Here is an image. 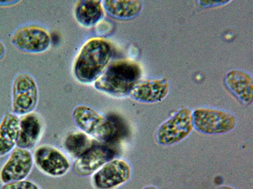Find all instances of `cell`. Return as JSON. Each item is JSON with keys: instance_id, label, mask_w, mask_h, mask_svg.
<instances>
[{"instance_id": "obj_12", "label": "cell", "mask_w": 253, "mask_h": 189, "mask_svg": "<svg viewBox=\"0 0 253 189\" xmlns=\"http://www.w3.org/2000/svg\"><path fill=\"white\" fill-rule=\"evenodd\" d=\"M169 92L170 84L166 79H152L139 81L128 94L140 102L156 103L164 100Z\"/></svg>"}, {"instance_id": "obj_14", "label": "cell", "mask_w": 253, "mask_h": 189, "mask_svg": "<svg viewBox=\"0 0 253 189\" xmlns=\"http://www.w3.org/2000/svg\"><path fill=\"white\" fill-rule=\"evenodd\" d=\"M42 133V125L35 114L24 115L20 119L19 137L16 147L31 150L39 141Z\"/></svg>"}, {"instance_id": "obj_1", "label": "cell", "mask_w": 253, "mask_h": 189, "mask_svg": "<svg viewBox=\"0 0 253 189\" xmlns=\"http://www.w3.org/2000/svg\"><path fill=\"white\" fill-rule=\"evenodd\" d=\"M112 55V46L107 40L100 38L88 40L74 63V76L84 84L96 82L110 64Z\"/></svg>"}, {"instance_id": "obj_20", "label": "cell", "mask_w": 253, "mask_h": 189, "mask_svg": "<svg viewBox=\"0 0 253 189\" xmlns=\"http://www.w3.org/2000/svg\"><path fill=\"white\" fill-rule=\"evenodd\" d=\"M6 48L3 42L0 40V61H1L5 56Z\"/></svg>"}, {"instance_id": "obj_4", "label": "cell", "mask_w": 253, "mask_h": 189, "mask_svg": "<svg viewBox=\"0 0 253 189\" xmlns=\"http://www.w3.org/2000/svg\"><path fill=\"white\" fill-rule=\"evenodd\" d=\"M194 129L193 111L183 107L157 128L156 140L163 146L177 145L186 139Z\"/></svg>"}, {"instance_id": "obj_15", "label": "cell", "mask_w": 253, "mask_h": 189, "mask_svg": "<svg viewBox=\"0 0 253 189\" xmlns=\"http://www.w3.org/2000/svg\"><path fill=\"white\" fill-rule=\"evenodd\" d=\"M20 118L13 113L6 114L0 123V157L14 149L19 137Z\"/></svg>"}, {"instance_id": "obj_17", "label": "cell", "mask_w": 253, "mask_h": 189, "mask_svg": "<svg viewBox=\"0 0 253 189\" xmlns=\"http://www.w3.org/2000/svg\"><path fill=\"white\" fill-rule=\"evenodd\" d=\"M104 10L117 19H130L138 15L142 9V2L137 0H105Z\"/></svg>"}, {"instance_id": "obj_8", "label": "cell", "mask_w": 253, "mask_h": 189, "mask_svg": "<svg viewBox=\"0 0 253 189\" xmlns=\"http://www.w3.org/2000/svg\"><path fill=\"white\" fill-rule=\"evenodd\" d=\"M34 164L44 174L62 177L69 172L71 163L62 151L53 146H40L34 152Z\"/></svg>"}, {"instance_id": "obj_22", "label": "cell", "mask_w": 253, "mask_h": 189, "mask_svg": "<svg viewBox=\"0 0 253 189\" xmlns=\"http://www.w3.org/2000/svg\"><path fill=\"white\" fill-rule=\"evenodd\" d=\"M216 189H237L234 188V187H232V186L224 185V186H221L218 187V188Z\"/></svg>"}, {"instance_id": "obj_5", "label": "cell", "mask_w": 253, "mask_h": 189, "mask_svg": "<svg viewBox=\"0 0 253 189\" xmlns=\"http://www.w3.org/2000/svg\"><path fill=\"white\" fill-rule=\"evenodd\" d=\"M194 128L201 133L220 135L229 133L236 127L233 114L225 110L202 107L193 112Z\"/></svg>"}, {"instance_id": "obj_6", "label": "cell", "mask_w": 253, "mask_h": 189, "mask_svg": "<svg viewBox=\"0 0 253 189\" xmlns=\"http://www.w3.org/2000/svg\"><path fill=\"white\" fill-rule=\"evenodd\" d=\"M132 166L123 158H114L92 175L94 189H117L130 181Z\"/></svg>"}, {"instance_id": "obj_7", "label": "cell", "mask_w": 253, "mask_h": 189, "mask_svg": "<svg viewBox=\"0 0 253 189\" xmlns=\"http://www.w3.org/2000/svg\"><path fill=\"white\" fill-rule=\"evenodd\" d=\"M38 101V89L35 78L28 73L18 75L13 81L12 107L17 116L32 113Z\"/></svg>"}, {"instance_id": "obj_19", "label": "cell", "mask_w": 253, "mask_h": 189, "mask_svg": "<svg viewBox=\"0 0 253 189\" xmlns=\"http://www.w3.org/2000/svg\"><path fill=\"white\" fill-rule=\"evenodd\" d=\"M1 189H42L35 182L29 180H22V181L10 182L4 184L1 187Z\"/></svg>"}, {"instance_id": "obj_16", "label": "cell", "mask_w": 253, "mask_h": 189, "mask_svg": "<svg viewBox=\"0 0 253 189\" xmlns=\"http://www.w3.org/2000/svg\"><path fill=\"white\" fill-rule=\"evenodd\" d=\"M103 16V4L99 0H82L76 4L75 18L84 28H91L96 26Z\"/></svg>"}, {"instance_id": "obj_23", "label": "cell", "mask_w": 253, "mask_h": 189, "mask_svg": "<svg viewBox=\"0 0 253 189\" xmlns=\"http://www.w3.org/2000/svg\"><path fill=\"white\" fill-rule=\"evenodd\" d=\"M142 189H160L157 188V187L155 186L149 185V186L144 187V188Z\"/></svg>"}, {"instance_id": "obj_10", "label": "cell", "mask_w": 253, "mask_h": 189, "mask_svg": "<svg viewBox=\"0 0 253 189\" xmlns=\"http://www.w3.org/2000/svg\"><path fill=\"white\" fill-rule=\"evenodd\" d=\"M34 166L30 151L15 147L0 170V181L3 184L26 179Z\"/></svg>"}, {"instance_id": "obj_9", "label": "cell", "mask_w": 253, "mask_h": 189, "mask_svg": "<svg viewBox=\"0 0 253 189\" xmlns=\"http://www.w3.org/2000/svg\"><path fill=\"white\" fill-rule=\"evenodd\" d=\"M11 42L19 50L29 53H42L50 46L51 37L46 29L29 25L16 29Z\"/></svg>"}, {"instance_id": "obj_18", "label": "cell", "mask_w": 253, "mask_h": 189, "mask_svg": "<svg viewBox=\"0 0 253 189\" xmlns=\"http://www.w3.org/2000/svg\"><path fill=\"white\" fill-rule=\"evenodd\" d=\"M94 145L93 139L83 131L74 132L68 135L63 144L67 154L76 159L82 156Z\"/></svg>"}, {"instance_id": "obj_11", "label": "cell", "mask_w": 253, "mask_h": 189, "mask_svg": "<svg viewBox=\"0 0 253 189\" xmlns=\"http://www.w3.org/2000/svg\"><path fill=\"white\" fill-rule=\"evenodd\" d=\"M114 150L105 145H94L75 159L72 170L79 177L92 176L107 162L114 158Z\"/></svg>"}, {"instance_id": "obj_3", "label": "cell", "mask_w": 253, "mask_h": 189, "mask_svg": "<svg viewBox=\"0 0 253 189\" xmlns=\"http://www.w3.org/2000/svg\"><path fill=\"white\" fill-rule=\"evenodd\" d=\"M72 116L77 127L91 138L105 142L114 138L117 130L115 121L92 108L79 105L72 111Z\"/></svg>"}, {"instance_id": "obj_13", "label": "cell", "mask_w": 253, "mask_h": 189, "mask_svg": "<svg viewBox=\"0 0 253 189\" xmlns=\"http://www.w3.org/2000/svg\"><path fill=\"white\" fill-rule=\"evenodd\" d=\"M225 83L228 89L241 102L252 104L253 80L249 73L240 69H232L226 74Z\"/></svg>"}, {"instance_id": "obj_2", "label": "cell", "mask_w": 253, "mask_h": 189, "mask_svg": "<svg viewBox=\"0 0 253 189\" xmlns=\"http://www.w3.org/2000/svg\"><path fill=\"white\" fill-rule=\"evenodd\" d=\"M141 69L130 61L119 60L111 63L94 82L95 89L115 96L128 94L139 82Z\"/></svg>"}, {"instance_id": "obj_21", "label": "cell", "mask_w": 253, "mask_h": 189, "mask_svg": "<svg viewBox=\"0 0 253 189\" xmlns=\"http://www.w3.org/2000/svg\"><path fill=\"white\" fill-rule=\"evenodd\" d=\"M19 1L17 0V1H0V6L12 5V4L17 3Z\"/></svg>"}]
</instances>
